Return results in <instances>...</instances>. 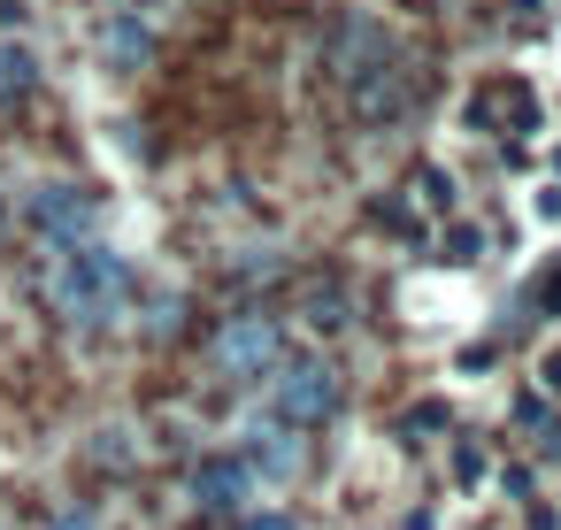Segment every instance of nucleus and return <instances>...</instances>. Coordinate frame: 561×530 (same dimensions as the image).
Listing matches in <instances>:
<instances>
[{"mask_svg": "<svg viewBox=\"0 0 561 530\" xmlns=\"http://www.w3.org/2000/svg\"><path fill=\"white\" fill-rule=\"evenodd\" d=\"M32 78H39L32 47H16V39H0V108H16V101L32 93Z\"/></svg>", "mask_w": 561, "mask_h": 530, "instance_id": "6e6552de", "label": "nucleus"}, {"mask_svg": "<svg viewBox=\"0 0 561 530\" xmlns=\"http://www.w3.org/2000/svg\"><path fill=\"white\" fill-rule=\"evenodd\" d=\"M530 308H561V262H553V269L530 285Z\"/></svg>", "mask_w": 561, "mask_h": 530, "instance_id": "9b49d317", "label": "nucleus"}, {"mask_svg": "<svg viewBox=\"0 0 561 530\" xmlns=\"http://www.w3.org/2000/svg\"><path fill=\"white\" fill-rule=\"evenodd\" d=\"M277 361H285V331L270 315H231L224 323V338H216V369L224 377H262Z\"/></svg>", "mask_w": 561, "mask_h": 530, "instance_id": "f03ea898", "label": "nucleus"}, {"mask_svg": "<svg viewBox=\"0 0 561 530\" xmlns=\"http://www.w3.org/2000/svg\"><path fill=\"white\" fill-rule=\"evenodd\" d=\"M32 223H39V231H55L62 246H78V239L93 231V200H85L78 185H47V193L32 200Z\"/></svg>", "mask_w": 561, "mask_h": 530, "instance_id": "39448f33", "label": "nucleus"}, {"mask_svg": "<svg viewBox=\"0 0 561 530\" xmlns=\"http://www.w3.org/2000/svg\"><path fill=\"white\" fill-rule=\"evenodd\" d=\"M247 469H262V476H293V469H300V438H293L285 415L247 423Z\"/></svg>", "mask_w": 561, "mask_h": 530, "instance_id": "423d86ee", "label": "nucleus"}, {"mask_svg": "<svg viewBox=\"0 0 561 530\" xmlns=\"http://www.w3.org/2000/svg\"><path fill=\"white\" fill-rule=\"evenodd\" d=\"M354 108H362V116H400V108H408V78H400L392 62H369V70L354 78Z\"/></svg>", "mask_w": 561, "mask_h": 530, "instance_id": "0eeeda50", "label": "nucleus"}, {"mask_svg": "<svg viewBox=\"0 0 561 530\" xmlns=\"http://www.w3.org/2000/svg\"><path fill=\"white\" fill-rule=\"evenodd\" d=\"M147 47H154V39H147V24H131V16H124V24L108 32V55H116V62H139Z\"/></svg>", "mask_w": 561, "mask_h": 530, "instance_id": "1a4fd4ad", "label": "nucleus"}, {"mask_svg": "<svg viewBox=\"0 0 561 530\" xmlns=\"http://www.w3.org/2000/svg\"><path fill=\"white\" fill-rule=\"evenodd\" d=\"M47 300H55L62 323L108 331V323L124 315V300H131V262L108 254V246H93V239H78V246L55 262V277H47Z\"/></svg>", "mask_w": 561, "mask_h": 530, "instance_id": "f257e3e1", "label": "nucleus"}, {"mask_svg": "<svg viewBox=\"0 0 561 530\" xmlns=\"http://www.w3.org/2000/svg\"><path fill=\"white\" fill-rule=\"evenodd\" d=\"M247 530H293V522H285V515H254Z\"/></svg>", "mask_w": 561, "mask_h": 530, "instance_id": "ddd939ff", "label": "nucleus"}, {"mask_svg": "<svg viewBox=\"0 0 561 530\" xmlns=\"http://www.w3.org/2000/svg\"><path fill=\"white\" fill-rule=\"evenodd\" d=\"M193 499H201V507H216V515H239V507L254 499V469H247V461H231V453H216V461H201V469H193Z\"/></svg>", "mask_w": 561, "mask_h": 530, "instance_id": "20e7f679", "label": "nucleus"}, {"mask_svg": "<svg viewBox=\"0 0 561 530\" xmlns=\"http://www.w3.org/2000/svg\"><path fill=\"white\" fill-rule=\"evenodd\" d=\"M47 530H93V515H85V507H62V515H55Z\"/></svg>", "mask_w": 561, "mask_h": 530, "instance_id": "f8f14e48", "label": "nucleus"}, {"mask_svg": "<svg viewBox=\"0 0 561 530\" xmlns=\"http://www.w3.org/2000/svg\"><path fill=\"white\" fill-rule=\"evenodd\" d=\"M339 407V369L331 361H277V415L285 423H323Z\"/></svg>", "mask_w": 561, "mask_h": 530, "instance_id": "7ed1b4c3", "label": "nucleus"}, {"mask_svg": "<svg viewBox=\"0 0 561 530\" xmlns=\"http://www.w3.org/2000/svg\"><path fill=\"white\" fill-rule=\"evenodd\" d=\"M477 246H484V239H477L469 223H454V239H446V262H477Z\"/></svg>", "mask_w": 561, "mask_h": 530, "instance_id": "9d476101", "label": "nucleus"}]
</instances>
